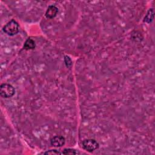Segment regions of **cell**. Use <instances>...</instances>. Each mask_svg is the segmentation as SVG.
I'll use <instances>...</instances> for the list:
<instances>
[{"mask_svg":"<svg viewBox=\"0 0 155 155\" xmlns=\"http://www.w3.org/2000/svg\"><path fill=\"white\" fill-rule=\"evenodd\" d=\"M36 47V44H35V42L30 38L27 39L24 45V48L25 50H33Z\"/></svg>","mask_w":155,"mask_h":155,"instance_id":"cell-6","label":"cell"},{"mask_svg":"<svg viewBox=\"0 0 155 155\" xmlns=\"http://www.w3.org/2000/svg\"><path fill=\"white\" fill-rule=\"evenodd\" d=\"M44 154H61L62 153H61L59 151L56 150H50L45 151Z\"/></svg>","mask_w":155,"mask_h":155,"instance_id":"cell-10","label":"cell"},{"mask_svg":"<svg viewBox=\"0 0 155 155\" xmlns=\"http://www.w3.org/2000/svg\"><path fill=\"white\" fill-rule=\"evenodd\" d=\"M19 24L15 19H12L10 21L3 27L4 32L10 36L16 35L19 32Z\"/></svg>","mask_w":155,"mask_h":155,"instance_id":"cell-1","label":"cell"},{"mask_svg":"<svg viewBox=\"0 0 155 155\" xmlns=\"http://www.w3.org/2000/svg\"><path fill=\"white\" fill-rule=\"evenodd\" d=\"M82 145L83 148L89 152L94 151L99 147V143L96 140L93 139H84L82 142Z\"/></svg>","mask_w":155,"mask_h":155,"instance_id":"cell-3","label":"cell"},{"mask_svg":"<svg viewBox=\"0 0 155 155\" xmlns=\"http://www.w3.org/2000/svg\"><path fill=\"white\" fill-rule=\"evenodd\" d=\"M78 153H79L76 150L72 148H65L62 152L63 154H77Z\"/></svg>","mask_w":155,"mask_h":155,"instance_id":"cell-8","label":"cell"},{"mask_svg":"<svg viewBox=\"0 0 155 155\" xmlns=\"http://www.w3.org/2000/svg\"><path fill=\"white\" fill-rule=\"evenodd\" d=\"M15 93V88L9 84H2L0 86V94L2 97L8 98L12 97Z\"/></svg>","mask_w":155,"mask_h":155,"instance_id":"cell-2","label":"cell"},{"mask_svg":"<svg viewBox=\"0 0 155 155\" xmlns=\"http://www.w3.org/2000/svg\"><path fill=\"white\" fill-rule=\"evenodd\" d=\"M58 13V8L53 5L48 6L47 10L45 12V16L48 19H53L54 18Z\"/></svg>","mask_w":155,"mask_h":155,"instance_id":"cell-5","label":"cell"},{"mask_svg":"<svg viewBox=\"0 0 155 155\" xmlns=\"http://www.w3.org/2000/svg\"><path fill=\"white\" fill-rule=\"evenodd\" d=\"M64 62L67 66V67H70L72 65V61L70 58L68 56H64Z\"/></svg>","mask_w":155,"mask_h":155,"instance_id":"cell-9","label":"cell"},{"mask_svg":"<svg viewBox=\"0 0 155 155\" xmlns=\"http://www.w3.org/2000/svg\"><path fill=\"white\" fill-rule=\"evenodd\" d=\"M65 139L62 136H56L52 137L50 140V143L52 146L55 147H59L64 145Z\"/></svg>","mask_w":155,"mask_h":155,"instance_id":"cell-4","label":"cell"},{"mask_svg":"<svg viewBox=\"0 0 155 155\" xmlns=\"http://www.w3.org/2000/svg\"><path fill=\"white\" fill-rule=\"evenodd\" d=\"M154 12L153 9V8L150 9L143 18V22L148 24L150 23L154 18Z\"/></svg>","mask_w":155,"mask_h":155,"instance_id":"cell-7","label":"cell"}]
</instances>
